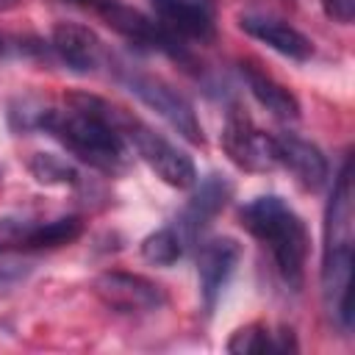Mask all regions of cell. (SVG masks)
I'll return each instance as SVG.
<instances>
[{"mask_svg":"<svg viewBox=\"0 0 355 355\" xmlns=\"http://www.w3.org/2000/svg\"><path fill=\"white\" fill-rule=\"evenodd\" d=\"M128 114L94 94H67V108H44L39 128L50 133L67 153L97 172L116 175L128 166L125 128Z\"/></svg>","mask_w":355,"mask_h":355,"instance_id":"cell-1","label":"cell"},{"mask_svg":"<svg viewBox=\"0 0 355 355\" xmlns=\"http://www.w3.org/2000/svg\"><path fill=\"white\" fill-rule=\"evenodd\" d=\"M230 352H241V355H252V352H297V341L291 330H280L272 333L263 324H247L239 327L230 341H227Z\"/></svg>","mask_w":355,"mask_h":355,"instance_id":"cell-17","label":"cell"},{"mask_svg":"<svg viewBox=\"0 0 355 355\" xmlns=\"http://www.w3.org/2000/svg\"><path fill=\"white\" fill-rule=\"evenodd\" d=\"M230 194H233V186H230L227 178H222V175H208V178L200 183V189L194 191V197L189 200V205L183 208V214H180L178 227L183 230V239H186V241H194V239L211 225V219L227 205Z\"/></svg>","mask_w":355,"mask_h":355,"instance_id":"cell-15","label":"cell"},{"mask_svg":"<svg viewBox=\"0 0 355 355\" xmlns=\"http://www.w3.org/2000/svg\"><path fill=\"white\" fill-rule=\"evenodd\" d=\"M122 136L136 147L139 158L172 189H191L197 183V169H194V161L178 150L169 139H164L161 133H155L153 128L141 125L139 119L128 116L125 119V128H122Z\"/></svg>","mask_w":355,"mask_h":355,"instance_id":"cell-5","label":"cell"},{"mask_svg":"<svg viewBox=\"0 0 355 355\" xmlns=\"http://www.w3.org/2000/svg\"><path fill=\"white\" fill-rule=\"evenodd\" d=\"M241 227L255 236L269 252L272 261L280 272V277L300 291L302 277H305V261H308V230L305 222L277 197V194H263L247 202L239 214Z\"/></svg>","mask_w":355,"mask_h":355,"instance_id":"cell-3","label":"cell"},{"mask_svg":"<svg viewBox=\"0 0 355 355\" xmlns=\"http://www.w3.org/2000/svg\"><path fill=\"white\" fill-rule=\"evenodd\" d=\"M50 47L55 50L61 64H67L72 72H80V75L94 72L105 58L100 36L80 22H58L53 28Z\"/></svg>","mask_w":355,"mask_h":355,"instance_id":"cell-11","label":"cell"},{"mask_svg":"<svg viewBox=\"0 0 355 355\" xmlns=\"http://www.w3.org/2000/svg\"><path fill=\"white\" fill-rule=\"evenodd\" d=\"M0 50H3V36H0Z\"/></svg>","mask_w":355,"mask_h":355,"instance_id":"cell-24","label":"cell"},{"mask_svg":"<svg viewBox=\"0 0 355 355\" xmlns=\"http://www.w3.org/2000/svg\"><path fill=\"white\" fill-rule=\"evenodd\" d=\"M239 258H241V244L230 236H216L202 241L197 252V277H200V294H202L205 311H214L222 288L236 272Z\"/></svg>","mask_w":355,"mask_h":355,"instance_id":"cell-9","label":"cell"},{"mask_svg":"<svg viewBox=\"0 0 355 355\" xmlns=\"http://www.w3.org/2000/svg\"><path fill=\"white\" fill-rule=\"evenodd\" d=\"M183 255V236L175 227H161L141 239V258L155 266H172Z\"/></svg>","mask_w":355,"mask_h":355,"instance_id":"cell-18","label":"cell"},{"mask_svg":"<svg viewBox=\"0 0 355 355\" xmlns=\"http://www.w3.org/2000/svg\"><path fill=\"white\" fill-rule=\"evenodd\" d=\"M22 261H17L11 252L0 250V280H8V277H19L22 275Z\"/></svg>","mask_w":355,"mask_h":355,"instance_id":"cell-21","label":"cell"},{"mask_svg":"<svg viewBox=\"0 0 355 355\" xmlns=\"http://www.w3.org/2000/svg\"><path fill=\"white\" fill-rule=\"evenodd\" d=\"M275 147H277V166H286L297 180V186L316 191L327 183L330 166L316 144H311L297 133H280L275 136Z\"/></svg>","mask_w":355,"mask_h":355,"instance_id":"cell-10","label":"cell"},{"mask_svg":"<svg viewBox=\"0 0 355 355\" xmlns=\"http://www.w3.org/2000/svg\"><path fill=\"white\" fill-rule=\"evenodd\" d=\"M239 28H241L247 36L263 42L266 47H272L275 53H280V55H286V58L308 61V58L313 55L311 39H308L302 31H297L294 25H288V22H283V19H277V17L244 14V17L239 19Z\"/></svg>","mask_w":355,"mask_h":355,"instance_id":"cell-14","label":"cell"},{"mask_svg":"<svg viewBox=\"0 0 355 355\" xmlns=\"http://www.w3.org/2000/svg\"><path fill=\"white\" fill-rule=\"evenodd\" d=\"M324 11L330 19L349 25L352 22V11H355V0H324Z\"/></svg>","mask_w":355,"mask_h":355,"instance_id":"cell-20","label":"cell"},{"mask_svg":"<svg viewBox=\"0 0 355 355\" xmlns=\"http://www.w3.org/2000/svg\"><path fill=\"white\" fill-rule=\"evenodd\" d=\"M122 80L147 108H153L189 144H202L205 141L202 125H200V119L194 114V105L172 83H166V80H161L155 75H147V72H133V69H125Z\"/></svg>","mask_w":355,"mask_h":355,"instance_id":"cell-4","label":"cell"},{"mask_svg":"<svg viewBox=\"0 0 355 355\" xmlns=\"http://www.w3.org/2000/svg\"><path fill=\"white\" fill-rule=\"evenodd\" d=\"M352 166L344 161L324 208L322 300L341 330L352 327Z\"/></svg>","mask_w":355,"mask_h":355,"instance_id":"cell-2","label":"cell"},{"mask_svg":"<svg viewBox=\"0 0 355 355\" xmlns=\"http://www.w3.org/2000/svg\"><path fill=\"white\" fill-rule=\"evenodd\" d=\"M241 75L247 80V89L252 92V97L277 119L283 122H294L300 119V100L275 78H269L266 72L255 69L252 64H241Z\"/></svg>","mask_w":355,"mask_h":355,"instance_id":"cell-16","label":"cell"},{"mask_svg":"<svg viewBox=\"0 0 355 355\" xmlns=\"http://www.w3.org/2000/svg\"><path fill=\"white\" fill-rule=\"evenodd\" d=\"M97 3V11L103 14V19L119 33L125 36L128 42L139 44V47H147V50H158V53H166L169 58L180 61V64H191V55L189 50L180 44V39L175 33H169L158 19H150L144 17L141 11L136 8H128V6H119L114 0H94Z\"/></svg>","mask_w":355,"mask_h":355,"instance_id":"cell-7","label":"cell"},{"mask_svg":"<svg viewBox=\"0 0 355 355\" xmlns=\"http://www.w3.org/2000/svg\"><path fill=\"white\" fill-rule=\"evenodd\" d=\"M222 147L227 158L244 172H269L277 166V147L275 136L263 133L247 111L230 105L222 128Z\"/></svg>","mask_w":355,"mask_h":355,"instance_id":"cell-6","label":"cell"},{"mask_svg":"<svg viewBox=\"0 0 355 355\" xmlns=\"http://www.w3.org/2000/svg\"><path fill=\"white\" fill-rule=\"evenodd\" d=\"M83 230V222L78 216H58L50 222H33L25 216H3L0 219V233H6L11 241H17L19 247H31V250H44V247H64L69 241H75Z\"/></svg>","mask_w":355,"mask_h":355,"instance_id":"cell-12","label":"cell"},{"mask_svg":"<svg viewBox=\"0 0 355 355\" xmlns=\"http://www.w3.org/2000/svg\"><path fill=\"white\" fill-rule=\"evenodd\" d=\"M155 19L178 39L211 42L214 39V8L197 0H150Z\"/></svg>","mask_w":355,"mask_h":355,"instance_id":"cell-13","label":"cell"},{"mask_svg":"<svg viewBox=\"0 0 355 355\" xmlns=\"http://www.w3.org/2000/svg\"><path fill=\"white\" fill-rule=\"evenodd\" d=\"M28 166H31V172L39 183H47V186H53V183H78V172L64 158H58L53 153H36Z\"/></svg>","mask_w":355,"mask_h":355,"instance_id":"cell-19","label":"cell"},{"mask_svg":"<svg viewBox=\"0 0 355 355\" xmlns=\"http://www.w3.org/2000/svg\"><path fill=\"white\" fill-rule=\"evenodd\" d=\"M94 294L116 313H147L166 305V291L141 275L103 272L94 280Z\"/></svg>","mask_w":355,"mask_h":355,"instance_id":"cell-8","label":"cell"},{"mask_svg":"<svg viewBox=\"0 0 355 355\" xmlns=\"http://www.w3.org/2000/svg\"><path fill=\"white\" fill-rule=\"evenodd\" d=\"M22 0H0V11H11V8H17Z\"/></svg>","mask_w":355,"mask_h":355,"instance_id":"cell-22","label":"cell"},{"mask_svg":"<svg viewBox=\"0 0 355 355\" xmlns=\"http://www.w3.org/2000/svg\"><path fill=\"white\" fill-rule=\"evenodd\" d=\"M197 3H202V6H211V8H214V0H197Z\"/></svg>","mask_w":355,"mask_h":355,"instance_id":"cell-23","label":"cell"}]
</instances>
